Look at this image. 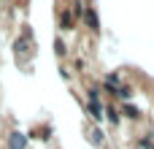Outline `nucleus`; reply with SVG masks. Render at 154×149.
<instances>
[{"instance_id":"obj_1","label":"nucleus","mask_w":154,"mask_h":149,"mask_svg":"<svg viewBox=\"0 0 154 149\" xmlns=\"http://www.w3.org/2000/svg\"><path fill=\"white\" fill-rule=\"evenodd\" d=\"M24 147H27V136H24V133L16 130V133L8 136V149H24Z\"/></svg>"},{"instance_id":"obj_2","label":"nucleus","mask_w":154,"mask_h":149,"mask_svg":"<svg viewBox=\"0 0 154 149\" xmlns=\"http://www.w3.org/2000/svg\"><path fill=\"white\" fill-rule=\"evenodd\" d=\"M84 19H87L89 30H100V22H97V14H95L92 8H87V11H84Z\"/></svg>"},{"instance_id":"obj_3","label":"nucleus","mask_w":154,"mask_h":149,"mask_svg":"<svg viewBox=\"0 0 154 149\" xmlns=\"http://www.w3.org/2000/svg\"><path fill=\"white\" fill-rule=\"evenodd\" d=\"M89 114H92L97 122L103 119V109H100V103H97V100H89Z\"/></svg>"},{"instance_id":"obj_4","label":"nucleus","mask_w":154,"mask_h":149,"mask_svg":"<svg viewBox=\"0 0 154 149\" xmlns=\"http://www.w3.org/2000/svg\"><path fill=\"white\" fill-rule=\"evenodd\" d=\"M114 95H119V98H125V100H130V95H133V92H130L127 87H119V90H116Z\"/></svg>"},{"instance_id":"obj_5","label":"nucleus","mask_w":154,"mask_h":149,"mask_svg":"<svg viewBox=\"0 0 154 149\" xmlns=\"http://www.w3.org/2000/svg\"><path fill=\"white\" fill-rule=\"evenodd\" d=\"M108 119L116 125V122H119V111H116V109H108Z\"/></svg>"},{"instance_id":"obj_6","label":"nucleus","mask_w":154,"mask_h":149,"mask_svg":"<svg viewBox=\"0 0 154 149\" xmlns=\"http://www.w3.org/2000/svg\"><path fill=\"white\" fill-rule=\"evenodd\" d=\"M125 114H127V117H133V119H135V117H138V109H133V106H127V109H125Z\"/></svg>"},{"instance_id":"obj_7","label":"nucleus","mask_w":154,"mask_h":149,"mask_svg":"<svg viewBox=\"0 0 154 149\" xmlns=\"http://www.w3.org/2000/svg\"><path fill=\"white\" fill-rule=\"evenodd\" d=\"M54 49H57V54H65V43H62V41H57V43H54Z\"/></svg>"}]
</instances>
